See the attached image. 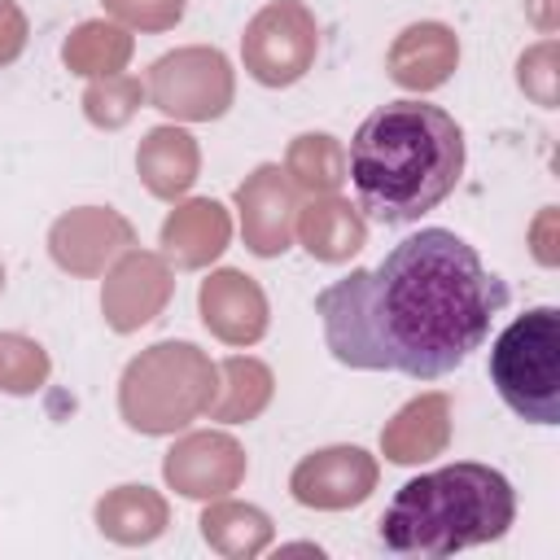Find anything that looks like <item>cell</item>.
<instances>
[{
    "label": "cell",
    "instance_id": "6da1fadb",
    "mask_svg": "<svg viewBox=\"0 0 560 560\" xmlns=\"http://www.w3.org/2000/svg\"><path fill=\"white\" fill-rule=\"evenodd\" d=\"M508 284L451 228H420L376 267H359L315 293V315L337 363L359 372H402L411 381L451 376L486 346Z\"/></svg>",
    "mask_w": 560,
    "mask_h": 560
},
{
    "label": "cell",
    "instance_id": "7a4b0ae2",
    "mask_svg": "<svg viewBox=\"0 0 560 560\" xmlns=\"http://www.w3.org/2000/svg\"><path fill=\"white\" fill-rule=\"evenodd\" d=\"M464 175V131L429 101L372 109L350 140V184L359 210L385 228L416 223L442 206Z\"/></svg>",
    "mask_w": 560,
    "mask_h": 560
},
{
    "label": "cell",
    "instance_id": "3957f363",
    "mask_svg": "<svg viewBox=\"0 0 560 560\" xmlns=\"http://www.w3.org/2000/svg\"><path fill=\"white\" fill-rule=\"evenodd\" d=\"M516 490L490 464H451L411 477L381 516V542L398 556H451L508 534Z\"/></svg>",
    "mask_w": 560,
    "mask_h": 560
},
{
    "label": "cell",
    "instance_id": "277c9868",
    "mask_svg": "<svg viewBox=\"0 0 560 560\" xmlns=\"http://www.w3.org/2000/svg\"><path fill=\"white\" fill-rule=\"evenodd\" d=\"M490 381L521 420L560 424V311L556 306H534L494 337Z\"/></svg>",
    "mask_w": 560,
    "mask_h": 560
},
{
    "label": "cell",
    "instance_id": "5b68a950",
    "mask_svg": "<svg viewBox=\"0 0 560 560\" xmlns=\"http://www.w3.org/2000/svg\"><path fill=\"white\" fill-rule=\"evenodd\" d=\"M232 96L228 61L219 52H175L153 66V101L179 118H214Z\"/></svg>",
    "mask_w": 560,
    "mask_h": 560
},
{
    "label": "cell",
    "instance_id": "8992f818",
    "mask_svg": "<svg viewBox=\"0 0 560 560\" xmlns=\"http://www.w3.org/2000/svg\"><path fill=\"white\" fill-rule=\"evenodd\" d=\"M315 52V26L298 4H271L245 35V61L262 83H293Z\"/></svg>",
    "mask_w": 560,
    "mask_h": 560
},
{
    "label": "cell",
    "instance_id": "52a82bcc",
    "mask_svg": "<svg viewBox=\"0 0 560 560\" xmlns=\"http://www.w3.org/2000/svg\"><path fill=\"white\" fill-rule=\"evenodd\" d=\"M372 486V464L363 459V451L354 446H337V451H319L315 459H306L293 472V494L302 503H319V508H337V503H359Z\"/></svg>",
    "mask_w": 560,
    "mask_h": 560
},
{
    "label": "cell",
    "instance_id": "ba28073f",
    "mask_svg": "<svg viewBox=\"0 0 560 560\" xmlns=\"http://www.w3.org/2000/svg\"><path fill=\"white\" fill-rule=\"evenodd\" d=\"M201 315L219 337L254 341L262 332V293L236 271H219L201 284Z\"/></svg>",
    "mask_w": 560,
    "mask_h": 560
},
{
    "label": "cell",
    "instance_id": "9c48e42d",
    "mask_svg": "<svg viewBox=\"0 0 560 560\" xmlns=\"http://www.w3.org/2000/svg\"><path fill=\"white\" fill-rule=\"evenodd\" d=\"M276 166H262L258 179L249 188H241V206H245V236L249 249L258 254H276L289 241V192L276 188Z\"/></svg>",
    "mask_w": 560,
    "mask_h": 560
},
{
    "label": "cell",
    "instance_id": "30bf717a",
    "mask_svg": "<svg viewBox=\"0 0 560 560\" xmlns=\"http://www.w3.org/2000/svg\"><path fill=\"white\" fill-rule=\"evenodd\" d=\"M455 61V39L446 26H411L394 48V79L407 88H433L446 79Z\"/></svg>",
    "mask_w": 560,
    "mask_h": 560
},
{
    "label": "cell",
    "instance_id": "8fae6325",
    "mask_svg": "<svg viewBox=\"0 0 560 560\" xmlns=\"http://www.w3.org/2000/svg\"><path fill=\"white\" fill-rule=\"evenodd\" d=\"M162 241L166 249L184 262V267H197L206 258H214L228 241V219H223V206L214 201H192L184 210H175V219L162 228Z\"/></svg>",
    "mask_w": 560,
    "mask_h": 560
},
{
    "label": "cell",
    "instance_id": "7c38bea8",
    "mask_svg": "<svg viewBox=\"0 0 560 560\" xmlns=\"http://www.w3.org/2000/svg\"><path fill=\"white\" fill-rule=\"evenodd\" d=\"M192 166H197V149L188 144L184 131H166V127H162V131H153V136L144 140L140 171H144V179H149L153 192L171 197V192L188 188V184H192Z\"/></svg>",
    "mask_w": 560,
    "mask_h": 560
},
{
    "label": "cell",
    "instance_id": "4fadbf2b",
    "mask_svg": "<svg viewBox=\"0 0 560 560\" xmlns=\"http://www.w3.org/2000/svg\"><path fill=\"white\" fill-rule=\"evenodd\" d=\"M302 236H306V249L311 254H319V258H346V254L359 249L363 223L350 214V206L324 201V206H311V214L302 223Z\"/></svg>",
    "mask_w": 560,
    "mask_h": 560
},
{
    "label": "cell",
    "instance_id": "5bb4252c",
    "mask_svg": "<svg viewBox=\"0 0 560 560\" xmlns=\"http://www.w3.org/2000/svg\"><path fill=\"white\" fill-rule=\"evenodd\" d=\"M122 57H127V39H122L118 31H109V26H83V31L66 44V61H74V66L88 70V74H96L101 66L114 70Z\"/></svg>",
    "mask_w": 560,
    "mask_h": 560
},
{
    "label": "cell",
    "instance_id": "9a60e30c",
    "mask_svg": "<svg viewBox=\"0 0 560 560\" xmlns=\"http://www.w3.org/2000/svg\"><path fill=\"white\" fill-rule=\"evenodd\" d=\"M44 368L48 363H44L39 346H31L22 337H0V385L4 389H13V394L35 389L39 376H44Z\"/></svg>",
    "mask_w": 560,
    "mask_h": 560
},
{
    "label": "cell",
    "instance_id": "2e32d148",
    "mask_svg": "<svg viewBox=\"0 0 560 560\" xmlns=\"http://www.w3.org/2000/svg\"><path fill=\"white\" fill-rule=\"evenodd\" d=\"M22 35H26V26H22L18 9L0 0V61L18 57V48H22Z\"/></svg>",
    "mask_w": 560,
    "mask_h": 560
}]
</instances>
